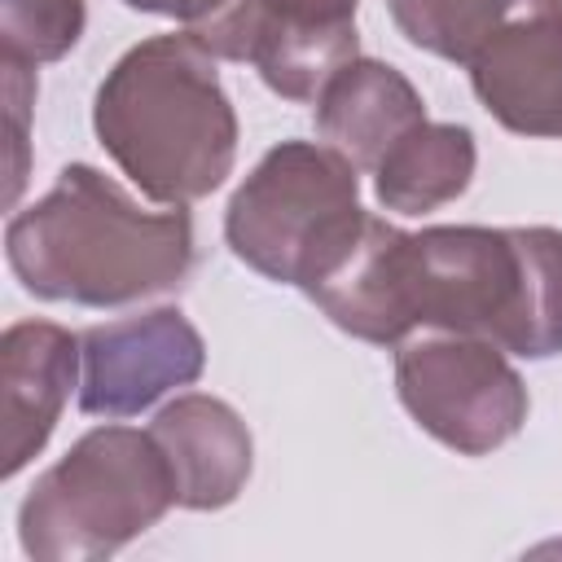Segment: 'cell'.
<instances>
[{
	"label": "cell",
	"mask_w": 562,
	"mask_h": 562,
	"mask_svg": "<svg viewBox=\"0 0 562 562\" xmlns=\"http://www.w3.org/2000/svg\"><path fill=\"white\" fill-rule=\"evenodd\" d=\"M307 299L373 347L448 329L549 360L562 351V228L435 224L404 233L369 215L356 250Z\"/></svg>",
	"instance_id": "cell-1"
},
{
	"label": "cell",
	"mask_w": 562,
	"mask_h": 562,
	"mask_svg": "<svg viewBox=\"0 0 562 562\" xmlns=\"http://www.w3.org/2000/svg\"><path fill=\"white\" fill-rule=\"evenodd\" d=\"M4 255L22 290L44 303L123 307L193 272V220L184 206L145 211L105 171L70 162L9 220Z\"/></svg>",
	"instance_id": "cell-2"
},
{
	"label": "cell",
	"mask_w": 562,
	"mask_h": 562,
	"mask_svg": "<svg viewBox=\"0 0 562 562\" xmlns=\"http://www.w3.org/2000/svg\"><path fill=\"white\" fill-rule=\"evenodd\" d=\"M92 127L119 171L158 206L211 198L237 162V110L193 31L132 44L101 79Z\"/></svg>",
	"instance_id": "cell-3"
},
{
	"label": "cell",
	"mask_w": 562,
	"mask_h": 562,
	"mask_svg": "<svg viewBox=\"0 0 562 562\" xmlns=\"http://www.w3.org/2000/svg\"><path fill=\"white\" fill-rule=\"evenodd\" d=\"M364 224L360 167L334 145L281 140L233 189L224 241L250 272L312 294L356 250Z\"/></svg>",
	"instance_id": "cell-4"
},
{
	"label": "cell",
	"mask_w": 562,
	"mask_h": 562,
	"mask_svg": "<svg viewBox=\"0 0 562 562\" xmlns=\"http://www.w3.org/2000/svg\"><path fill=\"white\" fill-rule=\"evenodd\" d=\"M176 505L171 465L149 430L92 426L18 505V544L35 562H92L145 536Z\"/></svg>",
	"instance_id": "cell-5"
},
{
	"label": "cell",
	"mask_w": 562,
	"mask_h": 562,
	"mask_svg": "<svg viewBox=\"0 0 562 562\" xmlns=\"http://www.w3.org/2000/svg\"><path fill=\"white\" fill-rule=\"evenodd\" d=\"M395 395L408 417L461 457L509 443L531 408L522 373L479 334L417 329L395 342Z\"/></svg>",
	"instance_id": "cell-6"
},
{
	"label": "cell",
	"mask_w": 562,
	"mask_h": 562,
	"mask_svg": "<svg viewBox=\"0 0 562 562\" xmlns=\"http://www.w3.org/2000/svg\"><path fill=\"white\" fill-rule=\"evenodd\" d=\"M360 0H233L193 35L224 61H246L285 101H316L360 57Z\"/></svg>",
	"instance_id": "cell-7"
},
{
	"label": "cell",
	"mask_w": 562,
	"mask_h": 562,
	"mask_svg": "<svg viewBox=\"0 0 562 562\" xmlns=\"http://www.w3.org/2000/svg\"><path fill=\"white\" fill-rule=\"evenodd\" d=\"M83 382L79 408L88 417H136L176 386H193L206 369V342L180 307H149L79 334Z\"/></svg>",
	"instance_id": "cell-8"
},
{
	"label": "cell",
	"mask_w": 562,
	"mask_h": 562,
	"mask_svg": "<svg viewBox=\"0 0 562 562\" xmlns=\"http://www.w3.org/2000/svg\"><path fill=\"white\" fill-rule=\"evenodd\" d=\"M83 347L66 325L18 321L0 334V395H4V479L22 474L48 443L70 391L79 386Z\"/></svg>",
	"instance_id": "cell-9"
},
{
	"label": "cell",
	"mask_w": 562,
	"mask_h": 562,
	"mask_svg": "<svg viewBox=\"0 0 562 562\" xmlns=\"http://www.w3.org/2000/svg\"><path fill=\"white\" fill-rule=\"evenodd\" d=\"M465 70L505 132L562 140V9L505 26Z\"/></svg>",
	"instance_id": "cell-10"
},
{
	"label": "cell",
	"mask_w": 562,
	"mask_h": 562,
	"mask_svg": "<svg viewBox=\"0 0 562 562\" xmlns=\"http://www.w3.org/2000/svg\"><path fill=\"white\" fill-rule=\"evenodd\" d=\"M149 435L158 439L171 465L180 509L206 514L241 496L255 465V439L233 404L202 391H184L158 408Z\"/></svg>",
	"instance_id": "cell-11"
},
{
	"label": "cell",
	"mask_w": 562,
	"mask_h": 562,
	"mask_svg": "<svg viewBox=\"0 0 562 562\" xmlns=\"http://www.w3.org/2000/svg\"><path fill=\"white\" fill-rule=\"evenodd\" d=\"M417 123H426L422 92L404 70L378 57H351L316 97V132L360 171H373L382 154Z\"/></svg>",
	"instance_id": "cell-12"
},
{
	"label": "cell",
	"mask_w": 562,
	"mask_h": 562,
	"mask_svg": "<svg viewBox=\"0 0 562 562\" xmlns=\"http://www.w3.org/2000/svg\"><path fill=\"white\" fill-rule=\"evenodd\" d=\"M479 145L465 123H417L373 167V193L395 215H426L461 198L474 180Z\"/></svg>",
	"instance_id": "cell-13"
},
{
	"label": "cell",
	"mask_w": 562,
	"mask_h": 562,
	"mask_svg": "<svg viewBox=\"0 0 562 562\" xmlns=\"http://www.w3.org/2000/svg\"><path fill=\"white\" fill-rule=\"evenodd\" d=\"M562 9V0H386L400 35L443 61L470 66L505 26Z\"/></svg>",
	"instance_id": "cell-14"
},
{
	"label": "cell",
	"mask_w": 562,
	"mask_h": 562,
	"mask_svg": "<svg viewBox=\"0 0 562 562\" xmlns=\"http://www.w3.org/2000/svg\"><path fill=\"white\" fill-rule=\"evenodd\" d=\"M88 26V0H0V57L61 61Z\"/></svg>",
	"instance_id": "cell-15"
},
{
	"label": "cell",
	"mask_w": 562,
	"mask_h": 562,
	"mask_svg": "<svg viewBox=\"0 0 562 562\" xmlns=\"http://www.w3.org/2000/svg\"><path fill=\"white\" fill-rule=\"evenodd\" d=\"M127 9L136 13H154V18H171V22H184L189 31L211 22L215 13H224L233 0H123Z\"/></svg>",
	"instance_id": "cell-16"
}]
</instances>
